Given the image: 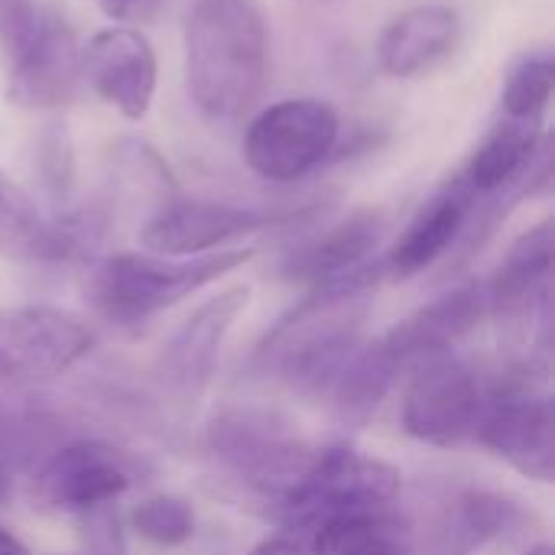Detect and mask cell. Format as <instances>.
<instances>
[{
  "label": "cell",
  "mask_w": 555,
  "mask_h": 555,
  "mask_svg": "<svg viewBox=\"0 0 555 555\" xmlns=\"http://www.w3.org/2000/svg\"><path fill=\"white\" fill-rule=\"evenodd\" d=\"M267 20L257 0H195L182 23L185 91L202 117L241 120L267 85Z\"/></svg>",
  "instance_id": "1"
},
{
  "label": "cell",
  "mask_w": 555,
  "mask_h": 555,
  "mask_svg": "<svg viewBox=\"0 0 555 555\" xmlns=\"http://www.w3.org/2000/svg\"><path fill=\"white\" fill-rule=\"evenodd\" d=\"M254 257L250 247H228L202 257H159L120 250L88 270V302L117 325H140L218 283Z\"/></svg>",
  "instance_id": "2"
},
{
  "label": "cell",
  "mask_w": 555,
  "mask_h": 555,
  "mask_svg": "<svg viewBox=\"0 0 555 555\" xmlns=\"http://www.w3.org/2000/svg\"><path fill=\"white\" fill-rule=\"evenodd\" d=\"M208 452L237 478L286 494L315 459V446L283 410L260 403L221 406L205 433Z\"/></svg>",
  "instance_id": "3"
},
{
  "label": "cell",
  "mask_w": 555,
  "mask_h": 555,
  "mask_svg": "<svg viewBox=\"0 0 555 555\" xmlns=\"http://www.w3.org/2000/svg\"><path fill=\"white\" fill-rule=\"evenodd\" d=\"M400 472L374 455L348 446L319 449L302 478L283 494L286 530L312 533L338 517L384 511L400 494Z\"/></svg>",
  "instance_id": "4"
},
{
  "label": "cell",
  "mask_w": 555,
  "mask_h": 555,
  "mask_svg": "<svg viewBox=\"0 0 555 555\" xmlns=\"http://www.w3.org/2000/svg\"><path fill=\"white\" fill-rule=\"evenodd\" d=\"M341 143V117L322 98H283L263 107L244 133L254 176L286 185L325 166Z\"/></svg>",
  "instance_id": "5"
},
{
  "label": "cell",
  "mask_w": 555,
  "mask_h": 555,
  "mask_svg": "<svg viewBox=\"0 0 555 555\" xmlns=\"http://www.w3.org/2000/svg\"><path fill=\"white\" fill-rule=\"evenodd\" d=\"M488 410L478 374L452 351L416 361L403 393V429L426 446H459L475 439Z\"/></svg>",
  "instance_id": "6"
},
{
  "label": "cell",
  "mask_w": 555,
  "mask_h": 555,
  "mask_svg": "<svg viewBox=\"0 0 555 555\" xmlns=\"http://www.w3.org/2000/svg\"><path fill=\"white\" fill-rule=\"evenodd\" d=\"M94 348V328L59 306H0V380L55 377Z\"/></svg>",
  "instance_id": "7"
},
{
  "label": "cell",
  "mask_w": 555,
  "mask_h": 555,
  "mask_svg": "<svg viewBox=\"0 0 555 555\" xmlns=\"http://www.w3.org/2000/svg\"><path fill=\"white\" fill-rule=\"evenodd\" d=\"M273 224L270 211L211 198H169L140 228L146 254L159 257H202L228 250L231 244Z\"/></svg>",
  "instance_id": "8"
},
{
  "label": "cell",
  "mask_w": 555,
  "mask_h": 555,
  "mask_svg": "<svg viewBox=\"0 0 555 555\" xmlns=\"http://www.w3.org/2000/svg\"><path fill=\"white\" fill-rule=\"evenodd\" d=\"M81 78H88L91 91L111 111L140 124L150 114L159 85L156 49L140 29L111 23L81 46Z\"/></svg>",
  "instance_id": "9"
},
{
  "label": "cell",
  "mask_w": 555,
  "mask_h": 555,
  "mask_svg": "<svg viewBox=\"0 0 555 555\" xmlns=\"http://www.w3.org/2000/svg\"><path fill=\"white\" fill-rule=\"evenodd\" d=\"M3 68L10 104L23 111H55L72 101L81 81V46L59 10L39 7L33 36Z\"/></svg>",
  "instance_id": "10"
},
{
  "label": "cell",
  "mask_w": 555,
  "mask_h": 555,
  "mask_svg": "<svg viewBox=\"0 0 555 555\" xmlns=\"http://www.w3.org/2000/svg\"><path fill=\"white\" fill-rule=\"evenodd\" d=\"M130 488L124 455L104 442H72L52 452L33 478V494L42 507L85 514Z\"/></svg>",
  "instance_id": "11"
},
{
  "label": "cell",
  "mask_w": 555,
  "mask_h": 555,
  "mask_svg": "<svg viewBox=\"0 0 555 555\" xmlns=\"http://www.w3.org/2000/svg\"><path fill=\"white\" fill-rule=\"evenodd\" d=\"M475 439L524 478L553 481L555 410L546 393H514L488 403Z\"/></svg>",
  "instance_id": "12"
},
{
  "label": "cell",
  "mask_w": 555,
  "mask_h": 555,
  "mask_svg": "<svg viewBox=\"0 0 555 555\" xmlns=\"http://www.w3.org/2000/svg\"><path fill=\"white\" fill-rule=\"evenodd\" d=\"M250 306V286H228L218 296L205 299L166 341L163 351V377L182 397H198L218 367L221 348L234 328V322Z\"/></svg>",
  "instance_id": "13"
},
{
  "label": "cell",
  "mask_w": 555,
  "mask_h": 555,
  "mask_svg": "<svg viewBox=\"0 0 555 555\" xmlns=\"http://www.w3.org/2000/svg\"><path fill=\"white\" fill-rule=\"evenodd\" d=\"M462 42V13L452 3H413L377 36L374 55L387 78L410 81L446 65Z\"/></svg>",
  "instance_id": "14"
},
{
  "label": "cell",
  "mask_w": 555,
  "mask_h": 555,
  "mask_svg": "<svg viewBox=\"0 0 555 555\" xmlns=\"http://www.w3.org/2000/svg\"><path fill=\"white\" fill-rule=\"evenodd\" d=\"M553 221H540L524 231L507 250L501 270L494 273L488 293V309L511 325L527 328V319L546 312L550 306V280H553Z\"/></svg>",
  "instance_id": "15"
},
{
  "label": "cell",
  "mask_w": 555,
  "mask_h": 555,
  "mask_svg": "<svg viewBox=\"0 0 555 555\" xmlns=\"http://www.w3.org/2000/svg\"><path fill=\"white\" fill-rule=\"evenodd\" d=\"M472 205H475V192L459 176L413 215V221L397 237V244L390 247L380 267L393 276H416L429 270L465 234Z\"/></svg>",
  "instance_id": "16"
},
{
  "label": "cell",
  "mask_w": 555,
  "mask_h": 555,
  "mask_svg": "<svg viewBox=\"0 0 555 555\" xmlns=\"http://www.w3.org/2000/svg\"><path fill=\"white\" fill-rule=\"evenodd\" d=\"M380 234H384V218L377 211H354L345 221L325 228L319 237L299 244L286 257L283 273L289 280H302L312 286L338 283L367 267V257L377 250Z\"/></svg>",
  "instance_id": "17"
},
{
  "label": "cell",
  "mask_w": 555,
  "mask_h": 555,
  "mask_svg": "<svg viewBox=\"0 0 555 555\" xmlns=\"http://www.w3.org/2000/svg\"><path fill=\"white\" fill-rule=\"evenodd\" d=\"M485 312H488L485 286H462V289H455V293L423 306L410 319H403L380 341L397 358L400 367L403 364H416L420 358L452 351V345L462 335H468L481 322Z\"/></svg>",
  "instance_id": "18"
},
{
  "label": "cell",
  "mask_w": 555,
  "mask_h": 555,
  "mask_svg": "<svg viewBox=\"0 0 555 555\" xmlns=\"http://www.w3.org/2000/svg\"><path fill=\"white\" fill-rule=\"evenodd\" d=\"M81 237H85V221L78 218L49 221L36 208V202L0 169V257L26 260V263L65 260L81 247Z\"/></svg>",
  "instance_id": "19"
},
{
  "label": "cell",
  "mask_w": 555,
  "mask_h": 555,
  "mask_svg": "<svg viewBox=\"0 0 555 555\" xmlns=\"http://www.w3.org/2000/svg\"><path fill=\"white\" fill-rule=\"evenodd\" d=\"M546 140L543 120H511L501 117V124H494L488 130V137L475 146L462 182L478 195H498L511 185H517L527 169L533 166L540 146Z\"/></svg>",
  "instance_id": "20"
},
{
  "label": "cell",
  "mask_w": 555,
  "mask_h": 555,
  "mask_svg": "<svg viewBox=\"0 0 555 555\" xmlns=\"http://www.w3.org/2000/svg\"><path fill=\"white\" fill-rule=\"evenodd\" d=\"M309 537V546L315 555H413V530L410 524L384 511H367L354 517H338L332 524L315 527Z\"/></svg>",
  "instance_id": "21"
},
{
  "label": "cell",
  "mask_w": 555,
  "mask_h": 555,
  "mask_svg": "<svg viewBox=\"0 0 555 555\" xmlns=\"http://www.w3.org/2000/svg\"><path fill=\"white\" fill-rule=\"evenodd\" d=\"M507 527V504L485 491H465L452 501L439 524L446 553H472Z\"/></svg>",
  "instance_id": "22"
},
{
  "label": "cell",
  "mask_w": 555,
  "mask_h": 555,
  "mask_svg": "<svg viewBox=\"0 0 555 555\" xmlns=\"http://www.w3.org/2000/svg\"><path fill=\"white\" fill-rule=\"evenodd\" d=\"M555 91V62L550 55H527L504 85L501 111L511 120H543Z\"/></svg>",
  "instance_id": "23"
},
{
  "label": "cell",
  "mask_w": 555,
  "mask_h": 555,
  "mask_svg": "<svg viewBox=\"0 0 555 555\" xmlns=\"http://www.w3.org/2000/svg\"><path fill=\"white\" fill-rule=\"evenodd\" d=\"M130 524L153 546H182V543H189L195 537L198 517H195V507L185 498L153 494V498H146V501H140L133 507Z\"/></svg>",
  "instance_id": "24"
},
{
  "label": "cell",
  "mask_w": 555,
  "mask_h": 555,
  "mask_svg": "<svg viewBox=\"0 0 555 555\" xmlns=\"http://www.w3.org/2000/svg\"><path fill=\"white\" fill-rule=\"evenodd\" d=\"M39 172H42V182L49 185V192L55 198H65L68 195V185H72V146H68V133L65 130H46L39 137Z\"/></svg>",
  "instance_id": "25"
},
{
  "label": "cell",
  "mask_w": 555,
  "mask_h": 555,
  "mask_svg": "<svg viewBox=\"0 0 555 555\" xmlns=\"http://www.w3.org/2000/svg\"><path fill=\"white\" fill-rule=\"evenodd\" d=\"M36 0H0V59L3 65L26 46L39 20Z\"/></svg>",
  "instance_id": "26"
},
{
  "label": "cell",
  "mask_w": 555,
  "mask_h": 555,
  "mask_svg": "<svg viewBox=\"0 0 555 555\" xmlns=\"http://www.w3.org/2000/svg\"><path fill=\"white\" fill-rule=\"evenodd\" d=\"M250 555H315L312 546H309V537L302 533H280V537H270L263 540L260 546H254Z\"/></svg>",
  "instance_id": "27"
},
{
  "label": "cell",
  "mask_w": 555,
  "mask_h": 555,
  "mask_svg": "<svg viewBox=\"0 0 555 555\" xmlns=\"http://www.w3.org/2000/svg\"><path fill=\"white\" fill-rule=\"evenodd\" d=\"M94 3L101 7L104 16L120 23V20H133L137 13H143V7L153 3V0H94Z\"/></svg>",
  "instance_id": "28"
},
{
  "label": "cell",
  "mask_w": 555,
  "mask_h": 555,
  "mask_svg": "<svg viewBox=\"0 0 555 555\" xmlns=\"http://www.w3.org/2000/svg\"><path fill=\"white\" fill-rule=\"evenodd\" d=\"M0 555H33V553L26 550V543H23L13 530L0 527Z\"/></svg>",
  "instance_id": "29"
},
{
  "label": "cell",
  "mask_w": 555,
  "mask_h": 555,
  "mask_svg": "<svg viewBox=\"0 0 555 555\" xmlns=\"http://www.w3.org/2000/svg\"><path fill=\"white\" fill-rule=\"evenodd\" d=\"M524 555H555L553 546L550 543H540V546H533V550H527Z\"/></svg>",
  "instance_id": "30"
},
{
  "label": "cell",
  "mask_w": 555,
  "mask_h": 555,
  "mask_svg": "<svg viewBox=\"0 0 555 555\" xmlns=\"http://www.w3.org/2000/svg\"><path fill=\"white\" fill-rule=\"evenodd\" d=\"M315 3H335V0H315Z\"/></svg>",
  "instance_id": "31"
},
{
  "label": "cell",
  "mask_w": 555,
  "mask_h": 555,
  "mask_svg": "<svg viewBox=\"0 0 555 555\" xmlns=\"http://www.w3.org/2000/svg\"><path fill=\"white\" fill-rule=\"evenodd\" d=\"M0 494H3V475H0Z\"/></svg>",
  "instance_id": "32"
}]
</instances>
